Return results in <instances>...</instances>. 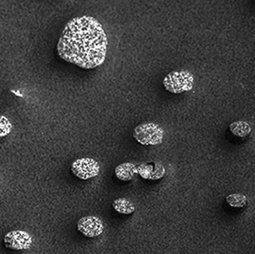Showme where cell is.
I'll return each mask as SVG.
<instances>
[{"label":"cell","mask_w":255,"mask_h":254,"mask_svg":"<svg viewBox=\"0 0 255 254\" xmlns=\"http://www.w3.org/2000/svg\"><path fill=\"white\" fill-rule=\"evenodd\" d=\"M115 176L123 182L132 180L137 174V166L131 163H123L119 164L114 170Z\"/></svg>","instance_id":"obj_8"},{"label":"cell","mask_w":255,"mask_h":254,"mask_svg":"<svg viewBox=\"0 0 255 254\" xmlns=\"http://www.w3.org/2000/svg\"><path fill=\"white\" fill-rule=\"evenodd\" d=\"M229 129L234 136L237 137H246L251 133L250 124L244 121H237L231 123L229 126Z\"/></svg>","instance_id":"obj_10"},{"label":"cell","mask_w":255,"mask_h":254,"mask_svg":"<svg viewBox=\"0 0 255 254\" xmlns=\"http://www.w3.org/2000/svg\"><path fill=\"white\" fill-rule=\"evenodd\" d=\"M71 172L81 180L95 178L100 173V165L95 159L84 157L75 160L71 164Z\"/></svg>","instance_id":"obj_4"},{"label":"cell","mask_w":255,"mask_h":254,"mask_svg":"<svg viewBox=\"0 0 255 254\" xmlns=\"http://www.w3.org/2000/svg\"><path fill=\"white\" fill-rule=\"evenodd\" d=\"M137 173L145 180L157 181L164 177L165 169L159 163H144L137 166Z\"/></svg>","instance_id":"obj_7"},{"label":"cell","mask_w":255,"mask_h":254,"mask_svg":"<svg viewBox=\"0 0 255 254\" xmlns=\"http://www.w3.org/2000/svg\"><path fill=\"white\" fill-rule=\"evenodd\" d=\"M12 123H10L9 120L0 115V138L9 135L10 132L12 131Z\"/></svg>","instance_id":"obj_12"},{"label":"cell","mask_w":255,"mask_h":254,"mask_svg":"<svg viewBox=\"0 0 255 254\" xmlns=\"http://www.w3.org/2000/svg\"><path fill=\"white\" fill-rule=\"evenodd\" d=\"M226 201L230 207L235 209H243L248 203V200L246 196L240 193H234V194L228 195L226 198Z\"/></svg>","instance_id":"obj_11"},{"label":"cell","mask_w":255,"mask_h":254,"mask_svg":"<svg viewBox=\"0 0 255 254\" xmlns=\"http://www.w3.org/2000/svg\"><path fill=\"white\" fill-rule=\"evenodd\" d=\"M32 244V236L27 232L15 230L8 232L4 236V245L5 248L14 251L27 250Z\"/></svg>","instance_id":"obj_5"},{"label":"cell","mask_w":255,"mask_h":254,"mask_svg":"<svg viewBox=\"0 0 255 254\" xmlns=\"http://www.w3.org/2000/svg\"><path fill=\"white\" fill-rule=\"evenodd\" d=\"M107 36L100 22L92 16L71 19L64 27L57 44L61 59L84 69H93L105 62Z\"/></svg>","instance_id":"obj_1"},{"label":"cell","mask_w":255,"mask_h":254,"mask_svg":"<svg viewBox=\"0 0 255 254\" xmlns=\"http://www.w3.org/2000/svg\"><path fill=\"white\" fill-rule=\"evenodd\" d=\"M104 229V224L100 218L97 217L87 216L78 220V232L88 238H95L100 236L103 234Z\"/></svg>","instance_id":"obj_6"},{"label":"cell","mask_w":255,"mask_h":254,"mask_svg":"<svg viewBox=\"0 0 255 254\" xmlns=\"http://www.w3.org/2000/svg\"><path fill=\"white\" fill-rule=\"evenodd\" d=\"M113 208L116 212L123 215H130L135 212V205L125 198H120L114 201Z\"/></svg>","instance_id":"obj_9"},{"label":"cell","mask_w":255,"mask_h":254,"mask_svg":"<svg viewBox=\"0 0 255 254\" xmlns=\"http://www.w3.org/2000/svg\"><path fill=\"white\" fill-rule=\"evenodd\" d=\"M193 84L194 77L187 70L171 72L163 80L165 90L175 95L191 91L193 88Z\"/></svg>","instance_id":"obj_2"},{"label":"cell","mask_w":255,"mask_h":254,"mask_svg":"<svg viewBox=\"0 0 255 254\" xmlns=\"http://www.w3.org/2000/svg\"><path fill=\"white\" fill-rule=\"evenodd\" d=\"M133 137L143 145H159L164 139V129L154 123H142L134 128Z\"/></svg>","instance_id":"obj_3"}]
</instances>
